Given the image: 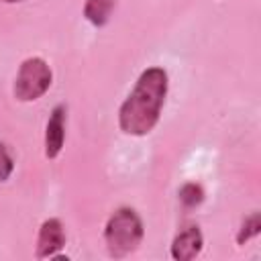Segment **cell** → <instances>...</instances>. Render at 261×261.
Masks as SVG:
<instances>
[{
	"mask_svg": "<svg viewBox=\"0 0 261 261\" xmlns=\"http://www.w3.org/2000/svg\"><path fill=\"white\" fill-rule=\"evenodd\" d=\"M167 88H169L167 71L157 65L147 67L139 75L133 90L118 108L120 130L130 137L149 135L161 118V110L167 98Z\"/></svg>",
	"mask_w": 261,
	"mask_h": 261,
	"instance_id": "cell-1",
	"label": "cell"
},
{
	"mask_svg": "<svg viewBox=\"0 0 261 261\" xmlns=\"http://www.w3.org/2000/svg\"><path fill=\"white\" fill-rule=\"evenodd\" d=\"M145 237V226L135 208H116L104 224V245L110 257L124 259L139 249Z\"/></svg>",
	"mask_w": 261,
	"mask_h": 261,
	"instance_id": "cell-2",
	"label": "cell"
},
{
	"mask_svg": "<svg viewBox=\"0 0 261 261\" xmlns=\"http://www.w3.org/2000/svg\"><path fill=\"white\" fill-rule=\"evenodd\" d=\"M53 82V71L43 57H27L14 77V98L18 102H35L47 94Z\"/></svg>",
	"mask_w": 261,
	"mask_h": 261,
	"instance_id": "cell-3",
	"label": "cell"
},
{
	"mask_svg": "<svg viewBox=\"0 0 261 261\" xmlns=\"http://www.w3.org/2000/svg\"><path fill=\"white\" fill-rule=\"evenodd\" d=\"M65 247V230L59 218H47L43 220L39 234H37V249L35 257L37 259H49L55 257L61 249Z\"/></svg>",
	"mask_w": 261,
	"mask_h": 261,
	"instance_id": "cell-4",
	"label": "cell"
},
{
	"mask_svg": "<svg viewBox=\"0 0 261 261\" xmlns=\"http://www.w3.org/2000/svg\"><path fill=\"white\" fill-rule=\"evenodd\" d=\"M204 247V237H202V230L200 226L196 224H188L184 226L171 241V247H169V253L175 261H190L194 257L200 255Z\"/></svg>",
	"mask_w": 261,
	"mask_h": 261,
	"instance_id": "cell-5",
	"label": "cell"
},
{
	"mask_svg": "<svg viewBox=\"0 0 261 261\" xmlns=\"http://www.w3.org/2000/svg\"><path fill=\"white\" fill-rule=\"evenodd\" d=\"M65 118H67V110L63 104H57L47 120L45 126V157L47 159H55L59 157L63 143H65Z\"/></svg>",
	"mask_w": 261,
	"mask_h": 261,
	"instance_id": "cell-6",
	"label": "cell"
},
{
	"mask_svg": "<svg viewBox=\"0 0 261 261\" xmlns=\"http://www.w3.org/2000/svg\"><path fill=\"white\" fill-rule=\"evenodd\" d=\"M114 10V0H86L84 18L94 27H104Z\"/></svg>",
	"mask_w": 261,
	"mask_h": 261,
	"instance_id": "cell-7",
	"label": "cell"
},
{
	"mask_svg": "<svg viewBox=\"0 0 261 261\" xmlns=\"http://www.w3.org/2000/svg\"><path fill=\"white\" fill-rule=\"evenodd\" d=\"M261 232V214L259 212H251L249 216L243 218L241 222V228L237 232V243L239 245H245L249 243L253 237H257Z\"/></svg>",
	"mask_w": 261,
	"mask_h": 261,
	"instance_id": "cell-8",
	"label": "cell"
},
{
	"mask_svg": "<svg viewBox=\"0 0 261 261\" xmlns=\"http://www.w3.org/2000/svg\"><path fill=\"white\" fill-rule=\"evenodd\" d=\"M177 196H179V202L184 204V208H196L204 202V188L196 181H188L179 188Z\"/></svg>",
	"mask_w": 261,
	"mask_h": 261,
	"instance_id": "cell-9",
	"label": "cell"
},
{
	"mask_svg": "<svg viewBox=\"0 0 261 261\" xmlns=\"http://www.w3.org/2000/svg\"><path fill=\"white\" fill-rule=\"evenodd\" d=\"M14 171V159L4 143H0V181H6Z\"/></svg>",
	"mask_w": 261,
	"mask_h": 261,
	"instance_id": "cell-10",
	"label": "cell"
},
{
	"mask_svg": "<svg viewBox=\"0 0 261 261\" xmlns=\"http://www.w3.org/2000/svg\"><path fill=\"white\" fill-rule=\"evenodd\" d=\"M2 2H8V4H14V2H22V0H2Z\"/></svg>",
	"mask_w": 261,
	"mask_h": 261,
	"instance_id": "cell-11",
	"label": "cell"
}]
</instances>
